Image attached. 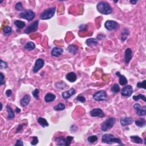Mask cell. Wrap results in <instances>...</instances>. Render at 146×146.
<instances>
[{"label": "cell", "instance_id": "36", "mask_svg": "<svg viewBox=\"0 0 146 146\" xmlns=\"http://www.w3.org/2000/svg\"><path fill=\"white\" fill-rule=\"evenodd\" d=\"M138 88L143 89L145 90L146 89V80H144L142 82H138L136 84Z\"/></svg>", "mask_w": 146, "mask_h": 146}, {"label": "cell", "instance_id": "11", "mask_svg": "<svg viewBox=\"0 0 146 146\" xmlns=\"http://www.w3.org/2000/svg\"><path fill=\"white\" fill-rule=\"evenodd\" d=\"M44 60L41 58L37 59L36 61V63H35L33 68V71L34 73H37L41 68H42L43 66H44Z\"/></svg>", "mask_w": 146, "mask_h": 146}, {"label": "cell", "instance_id": "35", "mask_svg": "<svg viewBox=\"0 0 146 146\" xmlns=\"http://www.w3.org/2000/svg\"><path fill=\"white\" fill-rule=\"evenodd\" d=\"M111 91H112L113 93H119V91H120V87L119 86L118 84H114L113 86H112V87H111Z\"/></svg>", "mask_w": 146, "mask_h": 146}, {"label": "cell", "instance_id": "12", "mask_svg": "<svg viewBox=\"0 0 146 146\" xmlns=\"http://www.w3.org/2000/svg\"><path fill=\"white\" fill-rule=\"evenodd\" d=\"M90 115L93 117H99L103 118L105 116V114L103 112V110L101 108H97L92 110L90 111Z\"/></svg>", "mask_w": 146, "mask_h": 146}, {"label": "cell", "instance_id": "28", "mask_svg": "<svg viewBox=\"0 0 146 146\" xmlns=\"http://www.w3.org/2000/svg\"><path fill=\"white\" fill-rule=\"evenodd\" d=\"M132 142L136 144H142L143 143V139L138 136H130Z\"/></svg>", "mask_w": 146, "mask_h": 146}, {"label": "cell", "instance_id": "13", "mask_svg": "<svg viewBox=\"0 0 146 146\" xmlns=\"http://www.w3.org/2000/svg\"><path fill=\"white\" fill-rule=\"evenodd\" d=\"M76 91L75 90L74 88H71L69 90H67L66 91H64L62 94V98L64 99H67L71 98L72 96L74 95L75 94Z\"/></svg>", "mask_w": 146, "mask_h": 146}, {"label": "cell", "instance_id": "25", "mask_svg": "<svg viewBox=\"0 0 146 146\" xmlns=\"http://www.w3.org/2000/svg\"><path fill=\"white\" fill-rule=\"evenodd\" d=\"M37 121H38V123L43 128L45 127H48V126H49V123L47 122L46 119L40 117L38 119Z\"/></svg>", "mask_w": 146, "mask_h": 146}, {"label": "cell", "instance_id": "34", "mask_svg": "<svg viewBox=\"0 0 146 146\" xmlns=\"http://www.w3.org/2000/svg\"><path fill=\"white\" fill-rule=\"evenodd\" d=\"M12 29L10 26H6L3 29V33L5 35H9L12 33Z\"/></svg>", "mask_w": 146, "mask_h": 146}, {"label": "cell", "instance_id": "47", "mask_svg": "<svg viewBox=\"0 0 146 146\" xmlns=\"http://www.w3.org/2000/svg\"><path fill=\"white\" fill-rule=\"evenodd\" d=\"M23 126V125H19L18 126V128H17V133H18L19 132L22 131V130H23V128H22Z\"/></svg>", "mask_w": 146, "mask_h": 146}, {"label": "cell", "instance_id": "15", "mask_svg": "<svg viewBox=\"0 0 146 146\" xmlns=\"http://www.w3.org/2000/svg\"><path fill=\"white\" fill-rule=\"evenodd\" d=\"M63 53H64V49H63L62 48L55 47L52 49L51 54L52 56H55V57H58V56L62 55Z\"/></svg>", "mask_w": 146, "mask_h": 146}, {"label": "cell", "instance_id": "18", "mask_svg": "<svg viewBox=\"0 0 146 146\" xmlns=\"http://www.w3.org/2000/svg\"><path fill=\"white\" fill-rule=\"evenodd\" d=\"M30 99H31V98H30V96L29 95H25L21 100V105L22 107H26L29 104Z\"/></svg>", "mask_w": 146, "mask_h": 146}, {"label": "cell", "instance_id": "27", "mask_svg": "<svg viewBox=\"0 0 146 146\" xmlns=\"http://www.w3.org/2000/svg\"><path fill=\"white\" fill-rule=\"evenodd\" d=\"M24 47H25V49L27 50L31 51L36 48V45H35V43L33 42H28L26 43Z\"/></svg>", "mask_w": 146, "mask_h": 146}, {"label": "cell", "instance_id": "23", "mask_svg": "<svg viewBox=\"0 0 146 146\" xmlns=\"http://www.w3.org/2000/svg\"><path fill=\"white\" fill-rule=\"evenodd\" d=\"M67 50L69 51L70 53L74 54V55H75L78 52V47L76 45H69V46L67 47Z\"/></svg>", "mask_w": 146, "mask_h": 146}, {"label": "cell", "instance_id": "4", "mask_svg": "<svg viewBox=\"0 0 146 146\" xmlns=\"http://www.w3.org/2000/svg\"><path fill=\"white\" fill-rule=\"evenodd\" d=\"M116 122V119L115 118L110 117L104 121L101 125V130L103 131H107L108 130L111 129L114 126Z\"/></svg>", "mask_w": 146, "mask_h": 146}, {"label": "cell", "instance_id": "42", "mask_svg": "<svg viewBox=\"0 0 146 146\" xmlns=\"http://www.w3.org/2000/svg\"><path fill=\"white\" fill-rule=\"evenodd\" d=\"M38 138L37 136L33 137V140L31 142V144L33 145H36L38 143Z\"/></svg>", "mask_w": 146, "mask_h": 146}, {"label": "cell", "instance_id": "26", "mask_svg": "<svg viewBox=\"0 0 146 146\" xmlns=\"http://www.w3.org/2000/svg\"><path fill=\"white\" fill-rule=\"evenodd\" d=\"M135 125L139 127H143L146 125V122L145 119L139 118L135 121Z\"/></svg>", "mask_w": 146, "mask_h": 146}, {"label": "cell", "instance_id": "48", "mask_svg": "<svg viewBox=\"0 0 146 146\" xmlns=\"http://www.w3.org/2000/svg\"><path fill=\"white\" fill-rule=\"evenodd\" d=\"M138 3V1L137 0H131L130 1V3L131 4H133V5H135V4Z\"/></svg>", "mask_w": 146, "mask_h": 146}, {"label": "cell", "instance_id": "51", "mask_svg": "<svg viewBox=\"0 0 146 146\" xmlns=\"http://www.w3.org/2000/svg\"><path fill=\"white\" fill-rule=\"evenodd\" d=\"M2 3H3V0H2V1H0V4H1Z\"/></svg>", "mask_w": 146, "mask_h": 146}, {"label": "cell", "instance_id": "44", "mask_svg": "<svg viewBox=\"0 0 146 146\" xmlns=\"http://www.w3.org/2000/svg\"><path fill=\"white\" fill-rule=\"evenodd\" d=\"M79 28L80 30L84 31V30H86L87 29V25H84V24H83V25H81L80 26H79Z\"/></svg>", "mask_w": 146, "mask_h": 146}, {"label": "cell", "instance_id": "37", "mask_svg": "<svg viewBox=\"0 0 146 146\" xmlns=\"http://www.w3.org/2000/svg\"><path fill=\"white\" fill-rule=\"evenodd\" d=\"M74 137L71 136H68L66 138V146H68L71 144L72 141L73 140Z\"/></svg>", "mask_w": 146, "mask_h": 146}, {"label": "cell", "instance_id": "17", "mask_svg": "<svg viewBox=\"0 0 146 146\" xmlns=\"http://www.w3.org/2000/svg\"><path fill=\"white\" fill-rule=\"evenodd\" d=\"M116 75H117L118 77H119V83L122 86H125L128 83V80L127 78H126L125 76H124L123 75H122L120 72L117 71L116 73Z\"/></svg>", "mask_w": 146, "mask_h": 146}, {"label": "cell", "instance_id": "43", "mask_svg": "<svg viewBox=\"0 0 146 146\" xmlns=\"http://www.w3.org/2000/svg\"><path fill=\"white\" fill-rule=\"evenodd\" d=\"M0 75H1V79H0V84L3 85L5 83V76L4 75L3 73H0Z\"/></svg>", "mask_w": 146, "mask_h": 146}, {"label": "cell", "instance_id": "39", "mask_svg": "<svg viewBox=\"0 0 146 146\" xmlns=\"http://www.w3.org/2000/svg\"><path fill=\"white\" fill-rule=\"evenodd\" d=\"M15 9H16L17 11H22L23 10L22 4L20 3V2L17 3L16 4V6H15Z\"/></svg>", "mask_w": 146, "mask_h": 146}, {"label": "cell", "instance_id": "8", "mask_svg": "<svg viewBox=\"0 0 146 146\" xmlns=\"http://www.w3.org/2000/svg\"><path fill=\"white\" fill-rule=\"evenodd\" d=\"M134 108L136 111V114L140 116H144L146 114V106H141L139 103H136L134 105Z\"/></svg>", "mask_w": 146, "mask_h": 146}, {"label": "cell", "instance_id": "6", "mask_svg": "<svg viewBox=\"0 0 146 146\" xmlns=\"http://www.w3.org/2000/svg\"><path fill=\"white\" fill-rule=\"evenodd\" d=\"M104 27L108 31L116 30L119 29V25L117 22L113 20H107L104 23Z\"/></svg>", "mask_w": 146, "mask_h": 146}, {"label": "cell", "instance_id": "38", "mask_svg": "<svg viewBox=\"0 0 146 146\" xmlns=\"http://www.w3.org/2000/svg\"><path fill=\"white\" fill-rule=\"evenodd\" d=\"M39 93H40V90L37 89H35V90L33 91L32 94L35 98H36L37 99H40V98H39Z\"/></svg>", "mask_w": 146, "mask_h": 146}, {"label": "cell", "instance_id": "14", "mask_svg": "<svg viewBox=\"0 0 146 146\" xmlns=\"http://www.w3.org/2000/svg\"><path fill=\"white\" fill-rule=\"evenodd\" d=\"M132 57V50L130 48H127L125 50V60L126 64H128Z\"/></svg>", "mask_w": 146, "mask_h": 146}, {"label": "cell", "instance_id": "3", "mask_svg": "<svg viewBox=\"0 0 146 146\" xmlns=\"http://www.w3.org/2000/svg\"><path fill=\"white\" fill-rule=\"evenodd\" d=\"M56 12V8L55 7H51L45 9L40 14V18L43 20H47L53 17Z\"/></svg>", "mask_w": 146, "mask_h": 146}, {"label": "cell", "instance_id": "7", "mask_svg": "<svg viewBox=\"0 0 146 146\" xmlns=\"http://www.w3.org/2000/svg\"><path fill=\"white\" fill-rule=\"evenodd\" d=\"M93 98L97 101H104L107 99V94L105 91H98L93 95Z\"/></svg>", "mask_w": 146, "mask_h": 146}, {"label": "cell", "instance_id": "20", "mask_svg": "<svg viewBox=\"0 0 146 146\" xmlns=\"http://www.w3.org/2000/svg\"><path fill=\"white\" fill-rule=\"evenodd\" d=\"M56 98V96L55 94L53 93H47L45 96V101L47 103H50V102H53Z\"/></svg>", "mask_w": 146, "mask_h": 146}, {"label": "cell", "instance_id": "31", "mask_svg": "<svg viewBox=\"0 0 146 146\" xmlns=\"http://www.w3.org/2000/svg\"><path fill=\"white\" fill-rule=\"evenodd\" d=\"M66 107H65V105L62 103H58L57 105L54 107V110L55 111H62L64 110Z\"/></svg>", "mask_w": 146, "mask_h": 146}, {"label": "cell", "instance_id": "41", "mask_svg": "<svg viewBox=\"0 0 146 146\" xmlns=\"http://www.w3.org/2000/svg\"><path fill=\"white\" fill-rule=\"evenodd\" d=\"M8 67V63L4 62L3 60H1V64H0V68H1V69H6Z\"/></svg>", "mask_w": 146, "mask_h": 146}, {"label": "cell", "instance_id": "33", "mask_svg": "<svg viewBox=\"0 0 146 146\" xmlns=\"http://www.w3.org/2000/svg\"><path fill=\"white\" fill-rule=\"evenodd\" d=\"M98 138L97 136L92 135L88 137L87 141H89V143H94L96 142V141L98 140Z\"/></svg>", "mask_w": 146, "mask_h": 146}, {"label": "cell", "instance_id": "24", "mask_svg": "<svg viewBox=\"0 0 146 146\" xmlns=\"http://www.w3.org/2000/svg\"><path fill=\"white\" fill-rule=\"evenodd\" d=\"M6 109H7V111L8 114V118L9 119H13L15 117L14 111L12 110V108L10 107V106L9 105H7V106H6Z\"/></svg>", "mask_w": 146, "mask_h": 146}, {"label": "cell", "instance_id": "16", "mask_svg": "<svg viewBox=\"0 0 146 146\" xmlns=\"http://www.w3.org/2000/svg\"><path fill=\"white\" fill-rule=\"evenodd\" d=\"M134 119L131 117H124L121 119V123L122 126H126L130 125L131 124L133 123Z\"/></svg>", "mask_w": 146, "mask_h": 146}, {"label": "cell", "instance_id": "5", "mask_svg": "<svg viewBox=\"0 0 146 146\" xmlns=\"http://www.w3.org/2000/svg\"><path fill=\"white\" fill-rule=\"evenodd\" d=\"M35 16H36V14L31 9H28L26 10H25L24 12L21 13L19 14V17L21 18H23L26 19L28 21H31L34 18Z\"/></svg>", "mask_w": 146, "mask_h": 146}, {"label": "cell", "instance_id": "10", "mask_svg": "<svg viewBox=\"0 0 146 146\" xmlns=\"http://www.w3.org/2000/svg\"><path fill=\"white\" fill-rule=\"evenodd\" d=\"M133 93V88L131 85H127L122 89L121 94L123 97H130Z\"/></svg>", "mask_w": 146, "mask_h": 146}, {"label": "cell", "instance_id": "45", "mask_svg": "<svg viewBox=\"0 0 146 146\" xmlns=\"http://www.w3.org/2000/svg\"><path fill=\"white\" fill-rule=\"evenodd\" d=\"M15 145H21V146H23V141H22L20 139H18L16 141V143L15 144Z\"/></svg>", "mask_w": 146, "mask_h": 146}, {"label": "cell", "instance_id": "49", "mask_svg": "<svg viewBox=\"0 0 146 146\" xmlns=\"http://www.w3.org/2000/svg\"><path fill=\"white\" fill-rule=\"evenodd\" d=\"M16 112H17V113H19L21 112V110H20V108H18V107H16Z\"/></svg>", "mask_w": 146, "mask_h": 146}, {"label": "cell", "instance_id": "29", "mask_svg": "<svg viewBox=\"0 0 146 146\" xmlns=\"http://www.w3.org/2000/svg\"><path fill=\"white\" fill-rule=\"evenodd\" d=\"M14 25L16 26V27L19 29H21L25 26L26 24L24 22L21 20H16L14 21Z\"/></svg>", "mask_w": 146, "mask_h": 146}, {"label": "cell", "instance_id": "32", "mask_svg": "<svg viewBox=\"0 0 146 146\" xmlns=\"http://www.w3.org/2000/svg\"><path fill=\"white\" fill-rule=\"evenodd\" d=\"M133 99H134L135 101H138L139 99H142L143 100L144 102H146L145 96L143 94H139L138 95L133 96Z\"/></svg>", "mask_w": 146, "mask_h": 146}, {"label": "cell", "instance_id": "19", "mask_svg": "<svg viewBox=\"0 0 146 146\" xmlns=\"http://www.w3.org/2000/svg\"><path fill=\"white\" fill-rule=\"evenodd\" d=\"M66 78L70 82L73 83L77 80V77L75 73H74V72H70V73L67 74L66 75Z\"/></svg>", "mask_w": 146, "mask_h": 146}, {"label": "cell", "instance_id": "1", "mask_svg": "<svg viewBox=\"0 0 146 146\" xmlns=\"http://www.w3.org/2000/svg\"><path fill=\"white\" fill-rule=\"evenodd\" d=\"M102 141L108 144H112L114 143H117L119 145H123L124 144L122 142L121 139L115 136L114 135L111 134H106L102 136Z\"/></svg>", "mask_w": 146, "mask_h": 146}, {"label": "cell", "instance_id": "30", "mask_svg": "<svg viewBox=\"0 0 146 146\" xmlns=\"http://www.w3.org/2000/svg\"><path fill=\"white\" fill-rule=\"evenodd\" d=\"M130 34V32L127 29H125L121 34V40L122 41H125L127 38V37Z\"/></svg>", "mask_w": 146, "mask_h": 146}, {"label": "cell", "instance_id": "40", "mask_svg": "<svg viewBox=\"0 0 146 146\" xmlns=\"http://www.w3.org/2000/svg\"><path fill=\"white\" fill-rule=\"evenodd\" d=\"M76 100H77V101L78 102H81V103H84V102H86V98H85L83 96H82V95L78 96V97H77V98H76Z\"/></svg>", "mask_w": 146, "mask_h": 146}, {"label": "cell", "instance_id": "50", "mask_svg": "<svg viewBox=\"0 0 146 146\" xmlns=\"http://www.w3.org/2000/svg\"><path fill=\"white\" fill-rule=\"evenodd\" d=\"M1 110H3V103H1Z\"/></svg>", "mask_w": 146, "mask_h": 146}, {"label": "cell", "instance_id": "2", "mask_svg": "<svg viewBox=\"0 0 146 146\" xmlns=\"http://www.w3.org/2000/svg\"><path fill=\"white\" fill-rule=\"evenodd\" d=\"M97 9L100 13L104 15L110 14L112 12L111 6L105 1H101L98 4Z\"/></svg>", "mask_w": 146, "mask_h": 146}, {"label": "cell", "instance_id": "22", "mask_svg": "<svg viewBox=\"0 0 146 146\" xmlns=\"http://www.w3.org/2000/svg\"><path fill=\"white\" fill-rule=\"evenodd\" d=\"M55 141L56 145L66 146V138L61 136L55 138Z\"/></svg>", "mask_w": 146, "mask_h": 146}, {"label": "cell", "instance_id": "46", "mask_svg": "<svg viewBox=\"0 0 146 146\" xmlns=\"http://www.w3.org/2000/svg\"><path fill=\"white\" fill-rule=\"evenodd\" d=\"M12 95V91L11 90H8L6 91V95L8 97H10Z\"/></svg>", "mask_w": 146, "mask_h": 146}, {"label": "cell", "instance_id": "9", "mask_svg": "<svg viewBox=\"0 0 146 146\" xmlns=\"http://www.w3.org/2000/svg\"><path fill=\"white\" fill-rule=\"evenodd\" d=\"M38 24H39V21L36 20L33 23L30 24L27 26V27L24 30V32L26 34H30L33 32H36L37 30H38Z\"/></svg>", "mask_w": 146, "mask_h": 146}, {"label": "cell", "instance_id": "21", "mask_svg": "<svg viewBox=\"0 0 146 146\" xmlns=\"http://www.w3.org/2000/svg\"><path fill=\"white\" fill-rule=\"evenodd\" d=\"M86 45L89 47H93V46H96L98 43V41L97 40L96 38H89L86 41Z\"/></svg>", "mask_w": 146, "mask_h": 146}]
</instances>
